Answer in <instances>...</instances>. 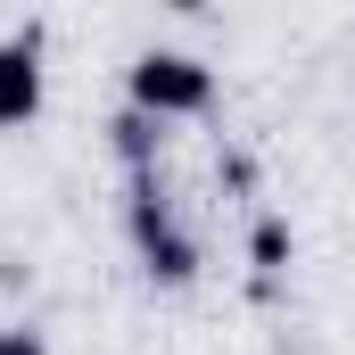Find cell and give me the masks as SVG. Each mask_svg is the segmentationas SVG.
I'll return each mask as SVG.
<instances>
[{"label": "cell", "mask_w": 355, "mask_h": 355, "mask_svg": "<svg viewBox=\"0 0 355 355\" xmlns=\"http://www.w3.org/2000/svg\"><path fill=\"white\" fill-rule=\"evenodd\" d=\"M124 232H132V257H141V272H149V281L182 289V281L198 272V240L182 232V215H174V198L157 190V174H132V198H124Z\"/></svg>", "instance_id": "1"}, {"label": "cell", "mask_w": 355, "mask_h": 355, "mask_svg": "<svg viewBox=\"0 0 355 355\" xmlns=\"http://www.w3.org/2000/svg\"><path fill=\"white\" fill-rule=\"evenodd\" d=\"M124 91H132V107L141 116H207L215 107V67L207 58H190V50H141L132 67H124Z\"/></svg>", "instance_id": "2"}, {"label": "cell", "mask_w": 355, "mask_h": 355, "mask_svg": "<svg viewBox=\"0 0 355 355\" xmlns=\"http://www.w3.org/2000/svg\"><path fill=\"white\" fill-rule=\"evenodd\" d=\"M42 116V33H8L0 42V124H33Z\"/></svg>", "instance_id": "3"}, {"label": "cell", "mask_w": 355, "mask_h": 355, "mask_svg": "<svg viewBox=\"0 0 355 355\" xmlns=\"http://www.w3.org/2000/svg\"><path fill=\"white\" fill-rule=\"evenodd\" d=\"M107 141H116V157H124V174H157V116H141V107H116V124H107Z\"/></svg>", "instance_id": "4"}, {"label": "cell", "mask_w": 355, "mask_h": 355, "mask_svg": "<svg viewBox=\"0 0 355 355\" xmlns=\"http://www.w3.org/2000/svg\"><path fill=\"white\" fill-rule=\"evenodd\" d=\"M248 257H257V272L272 281V272H281V257H289V223H272V215H265V223H257V240H248Z\"/></svg>", "instance_id": "5"}, {"label": "cell", "mask_w": 355, "mask_h": 355, "mask_svg": "<svg viewBox=\"0 0 355 355\" xmlns=\"http://www.w3.org/2000/svg\"><path fill=\"white\" fill-rule=\"evenodd\" d=\"M0 355H50V339H42V331H25V322H17V331H0Z\"/></svg>", "instance_id": "6"}]
</instances>
